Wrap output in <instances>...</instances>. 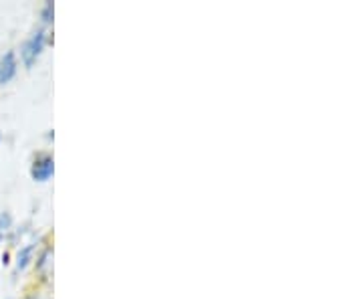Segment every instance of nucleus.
Listing matches in <instances>:
<instances>
[{
  "instance_id": "f03ea898",
  "label": "nucleus",
  "mask_w": 363,
  "mask_h": 299,
  "mask_svg": "<svg viewBox=\"0 0 363 299\" xmlns=\"http://www.w3.org/2000/svg\"><path fill=\"white\" fill-rule=\"evenodd\" d=\"M55 174V158L47 152L37 154L33 164H30V178L35 183H49Z\"/></svg>"
},
{
  "instance_id": "0eeeda50",
  "label": "nucleus",
  "mask_w": 363,
  "mask_h": 299,
  "mask_svg": "<svg viewBox=\"0 0 363 299\" xmlns=\"http://www.w3.org/2000/svg\"><path fill=\"white\" fill-rule=\"evenodd\" d=\"M0 140H2V134H0Z\"/></svg>"
},
{
  "instance_id": "20e7f679",
  "label": "nucleus",
  "mask_w": 363,
  "mask_h": 299,
  "mask_svg": "<svg viewBox=\"0 0 363 299\" xmlns=\"http://www.w3.org/2000/svg\"><path fill=\"white\" fill-rule=\"evenodd\" d=\"M35 251H37V245H26L25 249H21V253L16 255V271H25L28 263L35 257Z\"/></svg>"
},
{
  "instance_id": "423d86ee",
  "label": "nucleus",
  "mask_w": 363,
  "mask_h": 299,
  "mask_svg": "<svg viewBox=\"0 0 363 299\" xmlns=\"http://www.w3.org/2000/svg\"><path fill=\"white\" fill-rule=\"evenodd\" d=\"M9 227H11V217L9 214H0V239H2V234L9 231Z\"/></svg>"
},
{
  "instance_id": "f257e3e1",
  "label": "nucleus",
  "mask_w": 363,
  "mask_h": 299,
  "mask_svg": "<svg viewBox=\"0 0 363 299\" xmlns=\"http://www.w3.org/2000/svg\"><path fill=\"white\" fill-rule=\"evenodd\" d=\"M45 45H47V31L45 28H39V31H35L28 39L23 43V47H21V61H23V65L26 69H30V67L37 63V59H39L43 51H45Z\"/></svg>"
},
{
  "instance_id": "7ed1b4c3",
  "label": "nucleus",
  "mask_w": 363,
  "mask_h": 299,
  "mask_svg": "<svg viewBox=\"0 0 363 299\" xmlns=\"http://www.w3.org/2000/svg\"><path fill=\"white\" fill-rule=\"evenodd\" d=\"M16 71H18V59L14 51L0 55V85H6L9 81H13L16 77Z\"/></svg>"
},
{
  "instance_id": "39448f33",
  "label": "nucleus",
  "mask_w": 363,
  "mask_h": 299,
  "mask_svg": "<svg viewBox=\"0 0 363 299\" xmlns=\"http://www.w3.org/2000/svg\"><path fill=\"white\" fill-rule=\"evenodd\" d=\"M52 18H55V2L47 0L40 9V23L43 25H51Z\"/></svg>"
}]
</instances>
